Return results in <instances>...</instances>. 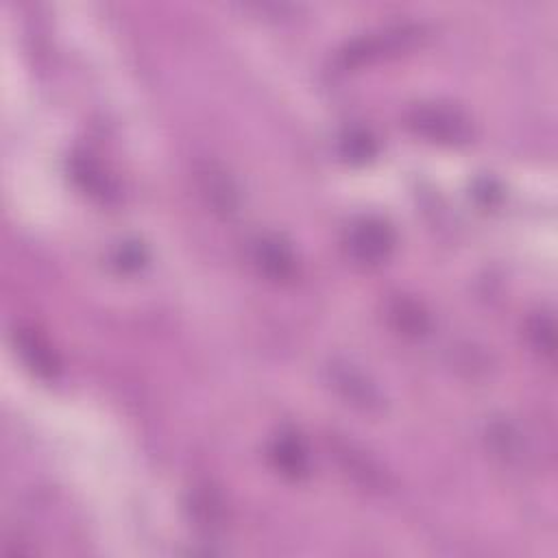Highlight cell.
<instances>
[{
    "label": "cell",
    "mask_w": 558,
    "mask_h": 558,
    "mask_svg": "<svg viewBox=\"0 0 558 558\" xmlns=\"http://www.w3.org/2000/svg\"><path fill=\"white\" fill-rule=\"evenodd\" d=\"M527 336L534 344V349H538L545 355L554 353V342H556V333H554V320L547 314H536L530 325H527Z\"/></svg>",
    "instance_id": "cell-11"
},
{
    "label": "cell",
    "mask_w": 558,
    "mask_h": 558,
    "mask_svg": "<svg viewBox=\"0 0 558 558\" xmlns=\"http://www.w3.org/2000/svg\"><path fill=\"white\" fill-rule=\"evenodd\" d=\"M270 458L275 462L277 469H281V473L290 475V477H301L307 473L310 469V456H307V447L305 442L292 434H279L272 445H270Z\"/></svg>",
    "instance_id": "cell-8"
},
{
    "label": "cell",
    "mask_w": 558,
    "mask_h": 558,
    "mask_svg": "<svg viewBox=\"0 0 558 558\" xmlns=\"http://www.w3.org/2000/svg\"><path fill=\"white\" fill-rule=\"evenodd\" d=\"M325 375L336 395L353 408L362 412H379L384 408L386 399L381 388L355 364L347 360H331L325 366Z\"/></svg>",
    "instance_id": "cell-2"
},
{
    "label": "cell",
    "mask_w": 558,
    "mask_h": 558,
    "mask_svg": "<svg viewBox=\"0 0 558 558\" xmlns=\"http://www.w3.org/2000/svg\"><path fill=\"white\" fill-rule=\"evenodd\" d=\"M251 259L255 268L268 279H290L296 270V255L292 246L277 233L257 235L251 242Z\"/></svg>",
    "instance_id": "cell-6"
},
{
    "label": "cell",
    "mask_w": 558,
    "mask_h": 558,
    "mask_svg": "<svg viewBox=\"0 0 558 558\" xmlns=\"http://www.w3.org/2000/svg\"><path fill=\"white\" fill-rule=\"evenodd\" d=\"M395 229L379 216H362L347 231V251L360 264H379L395 248Z\"/></svg>",
    "instance_id": "cell-3"
},
{
    "label": "cell",
    "mask_w": 558,
    "mask_h": 558,
    "mask_svg": "<svg viewBox=\"0 0 558 558\" xmlns=\"http://www.w3.org/2000/svg\"><path fill=\"white\" fill-rule=\"evenodd\" d=\"M113 259L122 270H135L144 264V248L137 242H126L118 246Z\"/></svg>",
    "instance_id": "cell-13"
},
{
    "label": "cell",
    "mask_w": 558,
    "mask_h": 558,
    "mask_svg": "<svg viewBox=\"0 0 558 558\" xmlns=\"http://www.w3.org/2000/svg\"><path fill=\"white\" fill-rule=\"evenodd\" d=\"M392 314H395V318L399 320V325L403 327V329H408V331H423L425 329V323H427V318H425V314L418 310V305H414V303H410V301H399L397 305H395V310H392Z\"/></svg>",
    "instance_id": "cell-12"
},
{
    "label": "cell",
    "mask_w": 558,
    "mask_h": 558,
    "mask_svg": "<svg viewBox=\"0 0 558 558\" xmlns=\"http://www.w3.org/2000/svg\"><path fill=\"white\" fill-rule=\"evenodd\" d=\"M15 347L35 373H39L44 377H52L57 373L54 353L44 342V338H39L33 329H20L15 333Z\"/></svg>",
    "instance_id": "cell-9"
},
{
    "label": "cell",
    "mask_w": 558,
    "mask_h": 558,
    "mask_svg": "<svg viewBox=\"0 0 558 558\" xmlns=\"http://www.w3.org/2000/svg\"><path fill=\"white\" fill-rule=\"evenodd\" d=\"M408 124L423 137L440 144H462L471 137V118L449 102H421L408 113Z\"/></svg>",
    "instance_id": "cell-1"
},
{
    "label": "cell",
    "mask_w": 558,
    "mask_h": 558,
    "mask_svg": "<svg viewBox=\"0 0 558 558\" xmlns=\"http://www.w3.org/2000/svg\"><path fill=\"white\" fill-rule=\"evenodd\" d=\"M338 150L340 155L351 163H364L375 157L377 153V140L375 135L364 126H349L338 137Z\"/></svg>",
    "instance_id": "cell-10"
},
{
    "label": "cell",
    "mask_w": 558,
    "mask_h": 558,
    "mask_svg": "<svg viewBox=\"0 0 558 558\" xmlns=\"http://www.w3.org/2000/svg\"><path fill=\"white\" fill-rule=\"evenodd\" d=\"M484 438L493 456L499 458L504 464L525 466L534 458L532 438L517 421L508 416L493 418L484 429Z\"/></svg>",
    "instance_id": "cell-4"
},
{
    "label": "cell",
    "mask_w": 558,
    "mask_h": 558,
    "mask_svg": "<svg viewBox=\"0 0 558 558\" xmlns=\"http://www.w3.org/2000/svg\"><path fill=\"white\" fill-rule=\"evenodd\" d=\"M421 37V28L412 26V24H399V26H390L381 33H371L366 37H357L353 39L344 52L342 59L347 63H360L366 61L371 57H379L386 50H399L405 48L410 44H414Z\"/></svg>",
    "instance_id": "cell-5"
},
{
    "label": "cell",
    "mask_w": 558,
    "mask_h": 558,
    "mask_svg": "<svg viewBox=\"0 0 558 558\" xmlns=\"http://www.w3.org/2000/svg\"><path fill=\"white\" fill-rule=\"evenodd\" d=\"M198 185L203 190V196L214 207V211H220L225 216H231L238 211L240 205V190L231 174L216 161H203L196 170Z\"/></svg>",
    "instance_id": "cell-7"
}]
</instances>
